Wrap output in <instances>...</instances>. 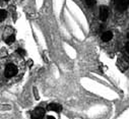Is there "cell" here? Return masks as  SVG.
I'll return each mask as SVG.
<instances>
[{
    "instance_id": "obj_10",
    "label": "cell",
    "mask_w": 129,
    "mask_h": 119,
    "mask_svg": "<svg viewBox=\"0 0 129 119\" xmlns=\"http://www.w3.org/2000/svg\"><path fill=\"white\" fill-rule=\"evenodd\" d=\"M17 53H18L19 55H21V56H24V55H25V51H24L23 49H20V48L17 49Z\"/></svg>"
},
{
    "instance_id": "obj_9",
    "label": "cell",
    "mask_w": 129,
    "mask_h": 119,
    "mask_svg": "<svg viewBox=\"0 0 129 119\" xmlns=\"http://www.w3.org/2000/svg\"><path fill=\"white\" fill-rule=\"evenodd\" d=\"M14 41H15V37H14V35H11V36H9V37L6 39V43H7V44H12Z\"/></svg>"
},
{
    "instance_id": "obj_7",
    "label": "cell",
    "mask_w": 129,
    "mask_h": 119,
    "mask_svg": "<svg viewBox=\"0 0 129 119\" xmlns=\"http://www.w3.org/2000/svg\"><path fill=\"white\" fill-rule=\"evenodd\" d=\"M6 15H7V13H6V11L4 9H0V21L4 20Z\"/></svg>"
},
{
    "instance_id": "obj_14",
    "label": "cell",
    "mask_w": 129,
    "mask_h": 119,
    "mask_svg": "<svg viewBox=\"0 0 129 119\" xmlns=\"http://www.w3.org/2000/svg\"><path fill=\"white\" fill-rule=\"evenodd\" d=\"M5 1H9V0H5Z\"/></svg>"
},
{
    "instance_id": "obj_3",
    "label": "cell",
    "mask_w": 129,
    "mask_h": 119,
    "mask_svg": "<svg viewBox=\"0 0 129 119\" xmlns=\"http://www.w3.org/2000/svg\"><path fill=\"white\" fill-rule=\"evenodd\" d=\"M16 73H17V68H16V66H15L14 64L9 63V64L6 65L5 71H4V75H5L6 77H12V76H14Z\"/></svg>"
},
{
    "instance_id": "obj_12",
    "label": "cell",
    "mask_w": 129,
    "mask_h": 119,
    "mask_svg": "<svg viewBox=\"0 0 129 119\" xmlns=\"http://www.w3.org/2000/svg\"><path fill=\"white\" fill-rule=\"evenodd\" d=\"M48 119H55V117H53V116H49Z\"/></svg>"
},
{
    "instance_id": "obj_5",
    "label": "cell",
    "mask_w": 129,
    "mask_h": 119,
    "mask_svg": "<svg viewBox=\"0 0 129 119\" xmlns=\"http://www.w3.org/2000/svg\"><path fill=\"white\" fill-rule=\"evenodd\" d=\"M47 109L50 111H54V112H61L62 106L59 104H56V103H51L47 106Z\"/></svg>"
},
{
    "instance_id": "obj_11",
    "label": "cell",
    "mask_w": 129,
    "mask_h": 119,
    "mask_svg": "<svg viewBox=\"0 0 129 119\" xmlns=\"http://www.w3.org/2000/svg\"><path fill=\"white\" fill-rule=\"evenodd\" d=\"M125 50H126V52L129 54V42L126 43V45H125Z\"/></svg>"
},
{
    "instance_id": "obj_4",
    "label": "cell",
    "mask_w": 129,
    "mask_h": 119,
    "mask_svg": "<svg viewBox=\"0 0 129 119\" xmlns=\"http://www.w3.org/2000/svg\"><path fill=\"white\" fill-rule=\"evenodd\" d=\"M99 15H100V19L102 21H105L108 16H109V8L107 6H101L100 7V12H99Z\"/></svg>"
},
{
    "instance_id": "obj_2",
    "label": "cell",
    "mask_w": 129,
    "mask_h": 119,
    "mask_svg": "<svg viewBox=\"0 0 129 119\" xmlns=\"http://www.w3.org/2000/svg\"><path fill=\"white\" fill-rule=\"evenodd\" d=\"M45 113H46V111L44 108L37 107L36 109H34L33 112H31L30 117H31V119H43L45 116Z\"/></svg>"
},
{
    "instance_id": "obj_1",
    "label": "cell",
    "mask_w": 129,
    "mask_h": 119,
    "mask_svg": "<svg viewBox=\"0 0 129 119\" xmlns=\"http://www.w3.org/2000/svg\"><path fill=\"white\" fill-rule=\"evenodd\" d=\"M115 7L118 11H125L129 6V0H114Z\"/></svg>"
},
{
    "instance_id": "obj_8",
    "label": "cell",
    "mask_w": 129,
    "mask_h": 119,
    "mask_svg": "<svg viewBox=\"0 0 129 119\" xmlns=\"http://www.w3.org/2000/svg\"><path fill=\"white\" fill-rule=\"evenodd\" d=\"M85 2L88 7H93L95 5V0H85Z\"/></svg>"
},
{
    "instance_id": "obj_13",
    "label": "cell",
    "mask_w": 129,
    "mask_h": 119,
    "mask_svg": "<svg viewBox=\"0 0 129 119\" xmlns=\"http://www.w3.org/2000/svg\"><path fill=\"white\" fill-rule=\"evenodd\" d=\"M127 38L129 39V32H128V34H127Z\"/></svg>"
},
{
    "instance_id": "obj_6",
    "label": "cell",
    "mask_w": 129,
    "mask_h": 119,
    "mask_svg": "<svg viewBox=\"0 0 129 119\" xmlns=\"http://www.w3.org/2000/svg\"><path fill=\"white\" fill-rule=\"evenodd\" d=\"M112 38H113V34L110 31H107V32H105V33L102 34V40L104 42H109V41L112 40Z\"/></svg>"
}]
</instances>
